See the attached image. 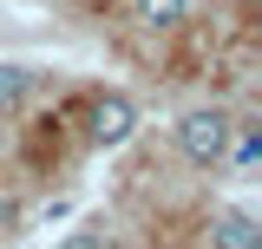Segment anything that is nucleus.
<instances>
[{
  "mask_svg": "<svg viewBox=\"0 0 262 249\" xmlns=\"http://www.w3.org/2000/svg\"><path fill=\"white\" fill-rule=\"evenodd\" d=\"M131 131H138V105L125 92H98L85 105V138H92L98 151H112V144H125Z\"/></svg>",
  "mask_w": 262,
  "mask_h": 249,
  "instance_id": "f03ea898",
  "label": "nucleus"
},
{
  "mask_svg": "<svg viewBox=\"0 0 262 249\" xmlns=\"http://www.w3.org/2000/svg\"><path fill=\"white\" fill-rule=\"evenodd\" d=\"M229 112H216V105H196V112H184L177 118V151L190 157V164H223V151H229Z\"/></svg>",
  "mask_w": 262,
  "mask_h": 249,
  "instance_id": "f257e3e1",
  "label": "nucleus"
},
{
  "mask_svg": "<svg viewBox=\"0 0 262 249\" xmlns=\"http://www.w3.org/2000/svg\"><path fill=\"white\" fill-rule=\"evenodd\" d=\"M59 249H105V236H92V230H72Z\"/></svg>",
  "mask_w": 262,
  "mask_h": 249,
  "instance_id": "0eeeda50",
  "label": "nucleus"
},
{
  "mask_svg": "<svg viewBox=\"0 0 262 249\" xmlns=\"http://www.w3.org/2000/svg\"><path fill=\"white\" fill-rule=\"evenodd\" d=\"M229 164L236 171H256V157H262V138H256V125H229Z\"/></svg>",
  "mask_w": 262,
  "mask_h": 249,
  "instance_id": "39448f33",
  "label": "nucleus"
},
{
  "mask_svg": "<svg viewBox=\"0 0 262 249\" xmlns=\"http://www.w3.org/2000/svg\"><path fill=\"white\" fill-rule=\"evenodd\" d=\"M216 249H262V230L249 210H229L223 223H216Z\"/></svg>",
  "mask_w": 262,
  "mask_h": 249,
  "instance_id": "7ed1b4c3",
  "label": "nucleus"
},
{
  "mask_svg": "<svg viewBox=\"0 0 262 249\" xmlns=\"http://www.w3.org/2000/svg\"><path fill=\"white\" fill-rule=\"evenodd\" d=\"M27 92H33V72H27V66H0V118H7V112H20Z\"/></svg>",
  "mask_w": 262,
  "mask_h": 249,
  "instance_id": "20e7f679",
  "label": "nucleus"
},
{
  "mask_svg": "<svg viewBox=\"0 0 262 249\" xmlns=\"http://www.w3.org/2000/svg\"><path fill=\"white\" fill-rule=\"evenodd\" d=\"M138 20H144L151 33H164V27L184 20V0H138Z\"/></svg>",
  "mask_w": 262,
  "mask_h": 249,
  "instance_id": "423d86ee",
  "label": "nucleus"
}]
</instances>
